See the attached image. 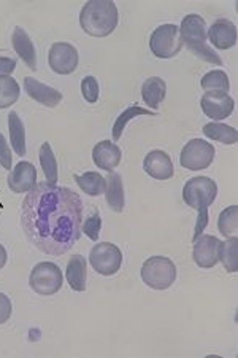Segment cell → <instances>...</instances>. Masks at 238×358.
I'll list each match as a JSON object with an SVG mask.
<instances>
[{
    "instance_id": "obj_18",
    "label": "cell",
    "mask_w": 238,
    "mask_h": 358,
    "mask_svg": "<svg viewBox=\"0 0 238 358\" xmlns=\"http://www.w3.org/2000/svg\"><path fill=\"white\" fill-rule=\"evenodd\" d=\"M11 45H13L15 53L18 55L24 64L31 69V71H37V53L36 46H34L31 37L22 27H15L13 36H11Z\"/></svg>"
},
{
    "instance_id": "obj_8",
    "label": "cell",
    "mask_w": 238,
    "mask_h": 358,
    "mask_svg": "<svg viewBox=\"0 0 238 358\" xmlns=\"http://www.w3.org/2000/svg\"><path fill=\"white\" fill-rule=\"evenodd\" d=\"M216 150L203 138H193L186 143L179 155V164L189 171H203L211 166Z\"/></svg>"
},
{
    "instance_id": "obj_36",
    "label": "cell",
    "mask_w": 238,
    "mask_h": 358,
    "mask_svg": "<svg viewBox=\"0 0 238 358\" xmlns=\"http://www.w3.org/2000/svg\"><path fill=\"white\" fill-rule=\"evenodd\" d=\"M5 263H7V250L3 245H0V269L5 266Z\"/></svg>"
},
{
    "instance_id": "obj_27",
    "label": "cell",
    "mask_w": 238,
    "mask_h": 358,
    "mask_svg": "<svg viewBox=\"0 0 238 358\" xmlns=\"http://www.w3.org/2000/svg\"><path fill=\"white\" fill-rule=\"evenodd\" d=\"M40 166H42L43 174L46 178V183L48 185H56L57 183V161L53 153V148L48 142H45L42 148H40Z\"/></svg>"
},
{
    "instance_id": "obj_3",
    "label": "cell",
    "mask_w": 238,
    "mask_h": 358,
    "mask_svg": "<svg viewBox=\"0 0 238 358\" xmlns=\"http://www.w3.org/2000/svg\"><path fill=\"white\" fill-rule=\"evenodd\" d=\"M218 196V185L210 177H194L186 182L183 188V199L189 207L199 212L195 223L193 242L203 234V229L208 224V207H210Z\"/></svg>"
},
{
    "instance_id": "obj_12",
    "label": "cell",
    "mask_w": 238,
    "mask_h": 358,
    "mask_svg": "<svg viewBox=\"0 0 238 358\" xmlns=\"http://www.w3.org/2000/svg\"><path fill=\"white\" fill-rule=\"evenodd\" d=\"M219 245L221 241L211 234H200L194 241L193 258L197 266L203 269H211L219 262Z\"/></svg>"
},
{
    "instance_id": "obj_11",
    "label": "cell",
    "mask_w": 238,
    "mask_h": 358,
    "mask_svg": "<svg viewBox=\"0 0 238 358\" xmlns=\"http://www.w3.org/2000/svg\"><path fill=\"white\" fill-rule=\"evenodd\" d=\"M202 112L207 115L208 118L214 121H221L224 118H229L235 108V101L232 99L229 94L216 91H207L200 99Z\"/></svg>"
},
{
    "instance_id": "obj_24",
    "label": "cell",
    "mask_w": 238,
    "mask_h": 358,
    "mask_svg": "<svg viewBox=\"0 0 238 358\" xmlns=\"http://www.w3.org/2000/svg\"><path fill=\"white\" fill-rule=\"evenodd\" d=\"M218 258L229 274L237 273L238 271V239H237V236H232V238H228V241L225 242H221Z\"/></svg>"
},
{
    "instance_id": "obj_25",
    "label": "cell",
    "mask_w": 238,
    "mask_h": 358,
    "mask_svg": "<svg viewBox=\"0 0 238 358\" xmlns=\"http://www.w3.org/2000/svg\"><path fill=\"white\" fill-rule=\"evenodd\" d=\"M75 182L78 183L81 192L88 196H101L105 194L107 180L98 172H86L83 176H75Z\"/></svg>"
},
{
    "instance_id": "obj_29",
    "label": "cell",
    "mask_w": 238,
    "mask_h": 358,
    "mask_svg": "<svg viewBox=\"0 0 238 358\" xmlns=\"http://www.w3.org/2000/svg\"><path fill=\"white\" fill-rule=\"evenodd\" d=\"M218 229L224 238H232L237 234L238 229V207L230 206L219 213Z\"/></svg>"
},
{
    "instance_id": "obj_20",
    "label": "cell",
    "mask_w": 238,
    "mask_h": 358,
    "mask_svg": "<svg viewBox=\"0 0 238 358\" xmlns=\"http://www.w3.org/2000/svg\"><path fill=\"white\" fill-rule=\"evenodd\" d=\"M105 180H107V189H105L107 204L113 212L121 213L124 210V206H126L123 177H121L118 172H110Z\"/></svg>"
},
{
    "instance_id": "obj_13",
    "label": "cell",
    "mask_w": 238,
    "mask_h": 358,
    "mask_svg": "<svg viewBox=\"0 0 238 358\" xmlns=\"http://www.w3.org/2000/svg\"><path fill=\"white\" fill-rule=\"evenodd\" d=\"M7 183L8 188L13 193L26 194L37 185V169L34 167L32 163L20 161V163L10 171Z\"/></svg>"
},
{
    "instance_id": "obj_6",
    "label": "cell",
    "mask_w": 238,
    "mask_h": 358,
    "mask_svg": "<svg viewBox=\"0 0 238 358\" xmlns=\"http://www.w3.org/2000/svg\"><path fill=\"white\" fill-rule=\"evenodd\" d=\"M64 274L59 266L51 262H42L34 266L31 277H29V285L36 293L42 296H51L56 294L62 288Z\"/></svg>"
},
{
    "instance_id": "obj_28",
    "label": "cell",
    "mask_w": 238,
    "mask_h": 358,
    "mask_svg": "<svg viewBox=\"0 0 238 358\" xmlns=\"http://www.w3.org/2000/svg\"><path fill=\"white\" fill-rule=\"evenodd\" d=\"M200 85L205 91L224 92V94H228L229 90H230L229 77L224 71H211V72L205 73V75H203Z\"/></svg>"
},
{
    "instance_id": "obj_5",
    "label": "cell",
    "mask_w": 238,
    "mask_h": 358,
    "mask_svg": "<svg viewBox=\"0 0 238 358\" xmlns=\"http://www.w3.org/2000/svg\"><path fill=\"white\" fill-rule=\"evenodd\" d=\"M142 280L153 290H167L177 280V266L167 257H151L142 266Z\"/></svg>"
},
{
    "instance_id": "obj_30",
    "label": "cell",
    "mask_w": 238,
    "mask_h": 358,
    "mask_svg": "<svg viewBox=\"0 0 238 358\" xmlns=\"http://www.w3.org/2000/svg\"><path fill=\"white\" fill-rule=\"evenodd\" d=\"M20 85L11 77H0V108H8L18 101Z\"/></svg>"
},
{
    "instance_id": "obj_33",
    "label": "cell",
    "mask_w": 238,
    "mask_h": 358,
    "mask_svg": "<svg viewBox=\"0 0 238 358\" xmlns=\"http://www.w3.org/2000/svg\"><path fill=\"white\" fill-rule=\"evenodd\" d=\"M16 57L8 51H0V77H10L16 69Z\"/></svg>"
},
{
    "instance_id": "obj_26",
    "label": "cell",
    "mask_w": 238,
    "mask_h": 358,
    "mask_svg": "<svg viewBox=\"0 0 238 358\" xmlns=\"http://www.w3.org/2000/svg\"><path fill=\"white\" fill-rule=\"evenodd\" d=\"M140 115H144V117H158V112L148 110V108H143V107H138V106H132L129 108H126V110L121 113L118 118H116L114 124H113L112 134H113L114 142H118L121 136H123L127 123H129V121L133 120V118L140 117Z\"/></svg>"
},
{
    "instance_id": "obj_22",
    "label": "cell",
    "mask_w": 238,
    "mask_h": 358,
    "mask_svg": "<svg viewBox=\"0 0 238 358\" xmlns=\"http://www.w3.org/2000/svg\"><path fill=\"white\" fill-rule=\"evenodd\" d=\"M8 131H10V142L13 147V152L18 157H24L26 148V128L20 115L16 112H11L8 115Z\"/></svg>"
},
{
    "instance_id": "obj_31",
    "label": "cell",
    "mask_w": 238,
    "mask_h": 358,
    "mask_svg": "<svg viewBox=\"0 0 238 358\" xmlns=\"http://www.w3.org/2000/svg\"><path fill=\"white\" fill-rule=\"evenodd\" d=\"M81 94H83L84 101L89 103H96L98 101V94H101V90H98V82L96 77H84L81 80Z\"/></svg>"
},
{
    "instance_id": "obj_10",
    "label": "cell",
    "mask_w": 238,
    "mask_h": 358,
    "mask_svg": "<svg viewBox=\"0 0 238 358\" xmlns=\"http://www.w3.org/2000/svg\"><path fill=\"white\" fill-rule=\"evenodd\" d=\"M48 64L57 75H70L78 67V51L70 43L57 42L51 45Z\"/></svg>"
},
{
    "instance_id": "obj_35",
    "label": "cell",
    "mask_w": 238,
    "mask_h": 358,
    "mask_svg": "<svg viewBox=\"0 0 238 358\" xmlns=\"http://www.w3.org/2000/svg\"><path fill=\"white\" fill-rule=\"evenodd\" d=\"M11 313H13V304H11L10 298L7 294L0 293V325L10 320Z\"/></svg>"
},
{
    "instance_id": "obj_17",
    "label": "cell",
    "mask_w": 238,
    "mask_h": 358,
    "mask_svg": "<svg viewBox=\"0 0 238 358\" xmlns=\"http://www.w3.org/2000/svg\"><path fill=\"white\" fill-rule=\"evenodd\" d=\"M121 148L116 145L114 142L110 141H102L98 142L97 145L92 150V159H94V164L101 167L102 171L113 172L114 167H118L121 163Z\"/></svg>"
},
{
    "instance_id": "obj_21",
    "label": "cell",
    "mask_w": 238,
    "mask_h": 358,
    "mask_svg": "<svg viewBox=\"0 0 238 358\" xmlns=\"http://www.w3.org/2000/svg\"><path fill=\"white\" fill-rule=\"evenodd\" d=\"M167 96V85L159 77H151L144 80L142 86V97L144 103L151 108H158Z\"/></svg>"
},
{
    "instance_id": "obj_14",
    "label": "cell",
    "mask_w": 238,
    "mask_h": 358,
    "mask_svg": "<svg viewBox=\"0 0 238 358\" xmlns=\"http://www.w3.org/2000/svg\"><path fill=\"white\" fill-rule=\"evenodd\" d=\"M143 169L154 180H168L175 174L172 158L162 150H153L144 157Z\"/></svg>"
},
{
    "instance_id": "obj_2",
    "label": "cell",
    "mask_w": 238,
    "mask_h": 358,
    "mask_svg": "<svg viewBox=\"0 0 238 358\" xmlns=\"http://www.w3.org/2000/svg\"><path fill=\"white\" fill-rule=\"evenodd\" d=\"M118 7L112 0H91L80 13V26L91 37H107L118 26Z\"/></svg>"
},
{
    "instance_id": "obj_9",
    "label": "cell",
    "mask_w": 238,
    "mask_h": 358,
    "mask_svg": "<svg viewBox=\"0 0 238 358\" xmlns=\"http://www.w3.org/2000/svg\"><path fill=\"white\" fill-rule=\"evenodd\" d=\"M89 263L97 274L113 275L121 269L123 253H121L119 247L112 244V242H101V244L92 247Z\"/></svg>"
},
{
    "instance_id": "obj_19",
    "label": "cell",
    "mask_w": 238,
    "mask_h": 358,
    "mask_svg": "<svg viewBox=\"0 0 238 358\" xmlns=\"http://www.w3.org/2000/svg\"><path fill=\"white\" fill-rule=\"evenodd\" d=\"M66 280L73 292H84L88 282V262L83 255H75L67 263Z\"/></svg>"
},
{
    "instance_id": "obj_7",
    "label": "cell",
    "mask_w": 238,
    "mask_h": 358,
    "mask_svg": "<svg viewBox=\"0 0 238 358\" xmlns=\"http://www.w3.org/2000/svg\"><path fill=\"white\" fill-rule=\"evenodd\" d=\"M151 53L159 59H170L175 57L183 48L179 29L177 24H162L154 29L149 38Z\"/></svg>"
},
{
    "instance_id": "obj_16",
    "label": "cell",
    "mask_w": 238,
    "mask_h": 358,
    "mask_svg": "<svg viewBox=\"0 0 238 358\" xmlns=\"http://www.w3.org/2000/svg\"><path fill=\"white\" fill-rule=\"evenodd\" d=\"M207 37L218 50H229L237 43V27L230 20L221 18L208 29Z\"/></svg>"
},
{
    "instance_id": "obj_4",
    "label": "cell",
    "mask_w": 238,
    "mask_h": 358,
    "mask_svg": "<svg viewBox=\"0 0 238 358\" xmlns=\"http://www.w3.org/2000/svg\"><path fill=\"white\" fill-rule=\"evenodd\" d=\"M179 29V37H181L183 45L193 51V53L200 57L205 62H210L214 66H223V59H221L218 53L208 45L207 37V22L200 15L191 13L184 16Z\"/></svg>"
},
{
    "instance_id": "obj_32",
    "label": "cell",
    "mask_w": 238,
    "mask_h": 358,
    "mask_svg": "<svg viewBox=\"0 0 238 358\" xmlns=\"http://www.w3.org/2000/svg\"><path fill=\"white\" fill-rule=\"evenodd\" d=\"M101 228H102V218L98 215V212L94 210L92 215L86 218V222L83 224L81 231L88 236L91 241H98V234H101Z\"/></svg>"
},
{
    "instance_id": "obj_23",
    "label": "cell",
    "mask_w": 238,
    "mask_h": 358,
    "mask_svg": "<svg viewBox=\"0 0 238 358\" xmlns=\"http://www.w3.org/2000/svg\"><path fill=\"white\" fill-rule=\"evenodd\" d=\"M202 131L208 138L224 143V145H235L238 142V132L235 128L223 123H216V121H214V123L205 124Z\"/></svg>"
},
{
    "instance_id": "obj_34",
    "label": "cell",
    "mask_w": 238,
    "mask_h": 358,
    "mask_svg": "<svg viewBox=\"0 0 238 358\" xmlns=\"http://www.w3.org/2000/svg\"><path fill=\"white\" fill-rule=\"evenodd\" d=\"M0 166L7 171H11V167H13V157H11V150L7 143V138H5L2 132H0Z\"/></svg>"
},
{
    "instance_id": "obj_1",
    "label": "cell",
    "mask_w": 238,
    "mask_h": 358,
    "mask_svg": "<svg viewBox=\"0 0 238 358\" xmlns=\"http://www.w3.org/2000/svg\"><path fill=\"white\" fill-rule=\"evenodd\" d=\"M83 201L67 187L38 183L21 206V227L27 241L50 257H61L81 236Z\"/></svg>"
},
{
    "instance_id": "obj_15",
    "label": "cell",
    "mask_w": 238,
    "mask_h": 358,
    "mask_svg": "<svg viewBox=\"0 0 238 358\" xmlns=\"http://www.w3.org/2000/svg\"><path fill=\"white\" fill-rule=\"evenodd\" d=\"M24 88H26L27 96L31 97V99H34L38 103H42V106H45V107L54 108L59 106L62 101L61 91H57L54 88H51V86H48V85L38 82V80L34 77L24 78Z\"/></svg>"
}]
</instances>
